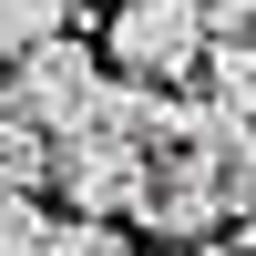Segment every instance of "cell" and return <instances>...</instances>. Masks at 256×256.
Segmentation results:
<instances>
[{
    "label": "cell",
    "mask_w": 256,
    "mask_h": 256,
    "mask_svg": "<svg viewBox=\"0 0 256 256\" xmlns=\"http://www.w3.org/2000/svg\"><path fill=\"white\" fill-rule=\"evenodd\" d=\"M92 92H102V52L82 31H41V41H20L10 52V82H0V113H20V123H41V134H72L82 113H92Z\"/></svg>",
    "instance_id": "obj_1"
},
{
    "label": "cell",
    "mask_w": 256,
    "mask_h": 256,
    "mask_svg": "<svg viewBox=\"0 0 256 256\" xmlns=\"http://www.w3.org/2000/svg\"><path fill=\"white\" fill-rule=\"evenodd\" d=\"M62 10H72V0H0V62H10L20 41H41V31H52Z\"/></svg>",
    "instance_id": "obj_7"
},
{
    "label": "cell",
    "mask_w": 256,
    "mask_h": 256,
    "mask_svg": "<svg viewBox=\"0 0 256 256\" xmlns=\"http://www.w3.org/2000/svg\"><path fill=\"white\" fill-rule=\"evenodd\" d=\"M31 256H134V246L113 236V216H72V226H41Z\"/></svg>",
    "instance_id": "obj_6"
},
{
    "label": "cell",
    "mask_w": 256,
    "mask_h": 256,
    "mask_svg": "<svg viewBox=\"0 0 256 256\" xmlns=\"http://www.w3.org/2000/svg\"><path fill=\"white\" fill-rule=\"evenodd\" d=\"M226 256H246V246H226Z\"/></svg>",
    "instance_id": "obj_9"
},
{
    "label": "cell",
    "mask_w": 256,
    "mask_h": 256,
    "mask_svg": "<svg viewBox=\"0 0 256 256\" xmlns=\"http://www.w3.org/2000/svg\"><path fill=\"white\" fill-rule=\"evenodd\" d=\"M195 72H205V113H216V123H246L256 113V52H246V41H205V52H195Z\"/></svg>",
    "instance_id": "obj_4"
},
{
    "label": "cell",
    "mask_w": 256,
    "mask_h": 256,
    "mask_svg": "<svg viewBox=\"0 0 256 256\" xmlns=\"http://www.w3.org/2000/svg\"><path fill=\"white\" fill-rule=\"evenodd\" d=\"M102 52H113V72H134V82H195L205 0H113Z\"/></svg>",
    "instance_id": "obj_2"
},
{
    "label": "cell",
    "mask_w": 256,
    "mask_h": 256,
    "mask_svg": "<svg viewBox=\"0 0 256 256\" xmlns=\"http://www.w3.org/2000/svg\"><path fill=\"white\" fill-rule=\"evenodd\" d=\"M205 41H246V0H205Z\"/></svg>",
    "instance_id": "obj_8"
},
{
    "label": "cell",
    "mask_w": 256,
    "mask_h": 256,
    "mask_svg": "<svg viewBox=\"0 0 256 256\" xmlns=\"http://www.w3.org/2000/svg\"><path fill=\"white\" fill-rule=\"evenodd\" d=\"M41 184H62V195H72V216H134L144 144H134V134H113V123H72V134H52Z\"/></svg>",
    "instance_id": "obj_3"
},
{
    "label": "cell",
    "mask_w": 256,
    "mask_h": 256,
    "mask_svg": "<svg viewBox=\"0 0 256 256\" xmlns=\"http://www.w3.org/2000/svg\"><path fill=\"white\" fill-rule=\"evenodd\" d=\"M41 226H52V216H41V184H10V174H0V256H31Z\"/></svg>",
    "instance_id": "obj_5"
}]
</instances>
